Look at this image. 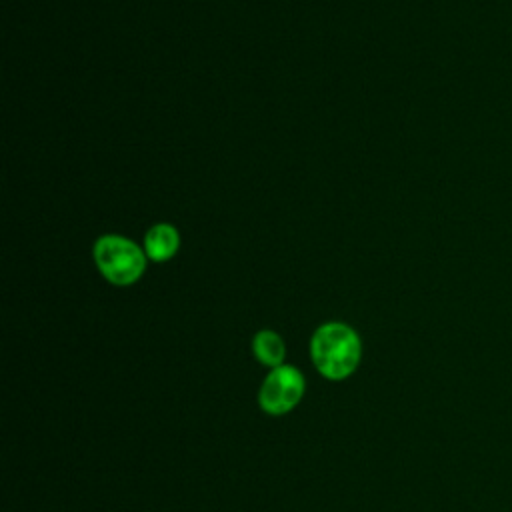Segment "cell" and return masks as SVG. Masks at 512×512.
<instances>
[{"mask_svg": "<svg viewBox=\"0 0 512 512\" xmlns=\"http://www.w3.org/2000/svg\"><path fill=\"white\" fill-rule=\"evenodd\" d=\"M304 390L306 382L302 372L292 364H282L272 368L264 378L258 392V404L266 414L282 416L298 406Z\"/></svg>", "mask_w": 512, "mask_h": 512, "instance_id": "cell-3", "label": "cell"}, {"mask_svg": "<svg viewBox=\"0 0 512 512\" xmlns=\"http://www.w3.org/2000/svg\"><path fill=\"white\" fill-rule=\"evenodd\" d=\"M252 352L260 364L268 368H278L286 356V344L282 336L274 330H260L252 338Z\"/></svg>", "mask_w": 512, "mask_h": 512, "instance_id": "cell-5", "label": "cell"}, {"mask_svg": "<svg viewBox=\"0 0 512 512\" xmlns=\"http://www.w3.org/2000/svg\"><path fill=\"white\" fill-rule=\"evenodd\" d=\"M180 246L178 230L170 224H156L144 236V252L154 262L170 260Z\"/></svg>", "mask_w": 512, "mask_h": 512, "instance_id": "cell-4", "label": "cell"}, {"mask_svg": "<svg viewBox=\"0 0 512 512\" xmlns=\"http://www.w3.org/2000/svg\"><path fill=\"white\" fill-rule=\"evenodd\" d=\"M94 262L110 284L130 286L146 270V252L124 236L104 234L94 244Z\"/></svg>", "mask_w": 512, "mask_h": 512, "instance_id": "cell-2", "label": "cell"}, {"mask_svg": "<svg viewBox=\"0 0 512 512\" xmlns=\"http://www.w3.org/2000/svg\"><path fill=\"white\" fill-rule=\"evenodd\" d=\"M310 356L324 378L344 380L360 364L362 342L352 326L344 322H326L312 334Z\"/></svg>", "mask_w": 512, "mask_h": 512, "instance_id": "cell-1", "label": "cell"}]
</instances>
